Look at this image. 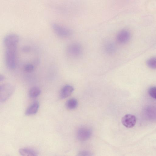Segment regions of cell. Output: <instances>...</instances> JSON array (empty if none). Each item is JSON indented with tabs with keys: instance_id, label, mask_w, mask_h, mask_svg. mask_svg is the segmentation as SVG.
<instances>
[{
	"instance_id": "1",
	"label": "cell",
	"mask_w": 156,
	"mask_h": 156,
	"mask_svg": "<svg viewBox=\"0 0 156 156\" xmlns=\"http://www.w3.org/2000/svg\"><path fill=\"white\" fill-rule=\"evenodd\" d=\"M17 47L6 48L5 60L6 65L8 68L12 69L16 66V54Z\"/></svg>"
},
{
	"instance_id": "20",
	"label": "cell",
	"mask_w": 156,
	"mask_h": 156,
	"mask_svg": "<svg viewBox=\"0 0 156 156\" xmlns=\"http://www.w3.org/2000/svg\"><path fill=\"white\" fill-rule=\"evenodd\" d=\"M5 79V77L4 76L2 75H1L0 76V81H1L4 80Z\"/></svg>"
},
{
	"instance_id": "18",
	"label": "cell",
	"mask_w": 156,
	"mask_h": 156,
	"mask_svg": "<svg viewBox=\"0 0 156 156\" xmlns=\"http://www.w3.org/2000/svg\"><path fill=\"white\" fill-rule=\"evenodd\" d=\"M78 154L80 156H90L92 155L90 152L87 151H81Z\"/></svg>"
},
{
	"instance_id": "19",
	"label": "cell",
	"mask_w": 156,
	"mask_h": 156,
	"mask_svg": "<svg viewBox=\"0 0 156 156\" xmlns=\"http://www.w3.org/2000/svg\"><path fill=\"white\" fill-rule=\"evenodd\" d=\"M30 50V48L28 46H25L23 48L22 50L24 52H28Z\"/></svg>"
},
{
	"instance_id": "16",
	"label": "cell",
	"mask_w": 156,
	"mask_h": 156,
	"mask_svg": "<svg viewBox=\"0 0 156 156\" xmlns=\"http://www.w3.org/2000/svg\"><path fill=\"white\" fill-rule=\"evenodd\" d=\"M148 92L151 97L156 99V87H152L150 88Z\"/></svg>"
},
{
	"instance_id": "7",
	"label": "cell",
	"mask_w": 156,
	"mask_h": 156,
	"mask_svg": "<svg viewBox=\"0 0 156 156\" xmlns=\"http://www.w3.org/2000/svg\"><path fill=\"white\" fill-rule=\"evenodd\" d=\"M136 122V117L132 114H126L122 119V124L125 127L128 128L133 127L135 125Z\"/></svg>"
},
{
	"instance_id": "5",
	"label": "cell",
	"mask_w": 156,
	"mask_h": 156,
	"mask_svg": "<svg viewBox=\"0 0 156 156\" xmlns=\"http://www.w3.org/2000/svg\"><path fill=\"white\" fill-rule=\"evenodd\" d=\"M91 129L88 127L82 126L80 127L77 132V137L80 141H83L89 139L92 134Z\"/></svg>"
},
{
	"instance_id": "6",
	"label": "cell",
	"mask_w": 156,
	"mask_h": 156,
	"mask_svg": "<svg viewBox=\"0 0 156 156\" xmlns=\"http://www.w3.org/2000/svg\"><path fill=\"white\" fill-rule=\"evenodd\" d=\"M19 40V36L16 34H11L6 36L3 40L5 48L16 47Z\"/></svg>"
},
{
	"instance_id": "14",
	"label": "cell",
	"mask_w": 156,
	"mask_h": 156,
	"mask_svg": "<svg viewBox=\"0 0 156 156\" xmlns=\"http://www.w3.org/2000/svg\"><path fill=\"white\" fill-rule=\"evenodd\" d=\"M41 93V90L38 87H34L29 90V95L31 98H35L39 95Z\"/></svg>"
},
{
	"instance_id": "12",
	"label": "cell",
	"mask_w": 156,
	"mask_h": 156,
	"mask_svg": "<svg viewBox=\"0 0 156 156\" xmlns=\"http://www.w3.org/2000/svg\"><path fill=\"white\" fill-rule=\"evenodd\" d=\"M39 103L35 101L32 103L26 110L25 114L27 115H30L36 114L39 108Z\"/></svg>"
},
{
	"instance_id": "8",
	"label": "cell",
	"mask_w": 156,
	"mask_h": 156,
	"mask_svg": "<svg viewBox=\"0 0 156 156\" xmlns=\"http://www.w3.org/2000/svg\"><path fill=\"white\" fill-rule=\"evenodd\" d=\"M130 34L127 30H124L120 31L118 34L116 39L118 42L121 44H124L127 42L130 39Z\"/></svg>"
},
{
	"instance_id": "4",
	"label": "cell",
	"mask_w": 156,
	"mask_h": 156,
	"mask_svg": "<svg viewBox=\"0 0 156 156\" xmlns=\"http://www.w3.org/2000/svg\"><path fill=\"white\" fill-rule=\"evenodd\" d=\"M52 27L55 32L60 37H67L72 34V32L70 29L57 24H53Z\"/></svg>"
},
{
	"instance_id": "2",
	"label": "cell",
	"mask_w": 156,
	"mask_h": 156,
	"mask_svg": "<svg viewBox=\"0 0 156 156\" xmlns=\"http://www.w3.org/2000/svg\"><path fill=\"white\" fill-rule=\"evenodd\" d=\"M67 51L70 56L76 58L80 57L82 55L83 48L79 44L73 43L68 46Z\"/></svg>"
},
{
	"instance_id": "13",
	"label": "cell",
	"mask_w": 156,
	"mask_h": 156,
	"mask_svg": "<svg viewBox=\"0 0 156 156\" xmlns=\"http://www.w3.org/2000/svg\"><path fill=\"white\" fill-rule=\"evenodd\" d=\"M78 104V101L76 99L71 98L66 101V105L68 109L72 110L75 109L77 107Z\"/></svg>"
},
{
	"instance_id": "9",
	"label": "cell",
	"mask_w": 156,
	"mask_h": 156,
	"mask_svg": "<svg viewBox=\"0 0 156 156\" xmlns=\"http://www.w3.org/2000/svg\"><path fill=\"white\" fill-rule=\"evenodd\" d=\"M73 87L71 85H66L62 89L59 96L61 99L65 98L69 96L74 91Z\"/></svg>"
},
{
	"instance_id": "17",
	"label": "cell",
	"mask_w": 156,
	"mask_h": 156,
	"mask_svg": "<svg viewBox=\"0 0 156 156\" xmlns=\"http://www.w3.org/2000/svg\"><path fill=\"white\" fill-rule=\"evenodd\" d=\"M34 69V66L31 64H27L24 67V69L27 72H30L33 71Z\"/></svg>"
},
{
	"instance_id": "11",
	"label": "cell",
	"mask_w": 156,
	"mask_h": 156,
	"mask_svg": "<svg viewBox=\"0 0 156 156\" xmlns=\"http://www.w3.org/2000/svg\"><path fill=\"white\" fill-rule=\"evenodd\" d=\"M19 152L20 154L24 156H36L38 154V152L35 149L28 147L20 148Z\"/></svg>"
},
{
	"instance_id": "15",
	"label": "cell",
	"mask_w": 156,
	"mask_h": 156,
	"mask_svg": "<svg viewBox=\"0 0 156 156\" xmlns=\"http://www.w3.org/2000/svg\"><path fill=\"white\" fill-rule=\"evenodd\" d=\"M147 65L150 68L156 69V57L148 59L146 62Z\"/></svg>"
},
{
	"instance_id": "10",
	"label": "cell",
	"mask_w": 156,
	"mask_h": 156,
	"mask_svg": "<svg viewBox=\"0 0 156 156\" xmlns=\"http://www.w3.org/2000/svg\"><path fill=\"white\" fill-rule=\"evenodd\" d=\"M104 50L107 54L112 55L115 52L116 47L113 42L109 41L105 43L104 45Z\"/></svg>"
},
{
	"instance_id": "3",
	"label": "cell",
	"mask_w": 156,
	"mask_h": 156,
	"mask_svg": "<svg viewBox=\"0 0 156 156\" xmlns=\"http://www.w3.org/2000/svg\"><path fill=\"white\" fill-rule=\"evenodd\" d=\"M14 89V87L9 83L1 85L0 86V99L5 100L12 94Z\"/></svg>"
}]
</instances>
